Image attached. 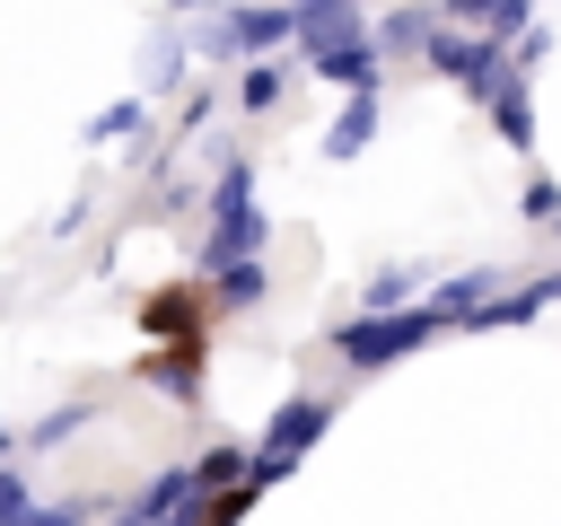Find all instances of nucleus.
Masks as SVG:
<instances>
[{
	"mask_svg": "<svg viewBox=\"0 0 561 526\" xmlns=\"http://www.w3.org/2000/svg\"><path fill=\"white\" fill-rule=\"evenodd\" d=\"M149 324H158V333H184V351H202V342H193V333H202V289H184V298H175V289L149 298Z\"/></svg>",
	"mask_w": 561,
	"mask_h": 526,
	"instance_id": "f257e3e1",
	"label": "nucleus"
}]
</instances>
